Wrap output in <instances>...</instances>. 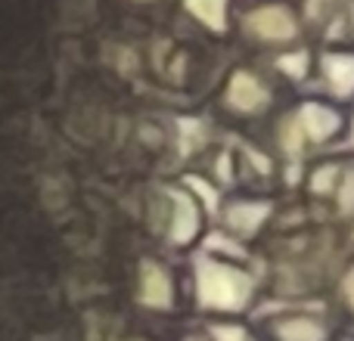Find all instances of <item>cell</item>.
Returning <instances> with one entry per match:
<instances>
[{"label": "cell", "instance_id": "obj_12", "mask_svg": "<svg viewBox=\"0 0 354 341\" xmlns=\"http://www.w3.org/2000/svg\"><path fill=\"white\" fill-rule=\"evenodd\" d=\"M277 68H280L286 78H292V81H301L308 72H311V53L308 50H295V53H283L280 59L274 62Z\"/></svg>", "mask_w": 354, "mask_h": 341}, {"label": "cell", "instance_id": "obj_13", "mask_svg": "<svg viewBox=\"0 0 354 341\" xmlns=\"http://www.w3.org/2000/svg\"><path fill=\"white\" fill-rule=\"evenodd\" d=\"M339 174H342V170L333 168V165L314 168L311 177H308V189H311L314 195H330L333 189H336V183H339Z\"/></svg>", "mask_w": 354, "mask_h": 341}, {"label": "cell", "instance_id": "obj_4", "mask_svg": "<svg viewBox=\"0 0 354 341\" xmlns=\"http://www.w3.org/2000/svg\"><path fill=\"white\" fill-rule=\"evenodd\" d=\"M292 121L299 124L305 143H330L333 137L342 130V112L333 106L320 103V99H308L299 106V112L292 115Z\"/></svg>", "mask_w": 354, "mask_h": 341}, {"label": "cell", "instance_id": "obj_3", "mask_svg": "<svg viewBox=\"0 0 354 341\" xmlns=\"http://www.w3.org/2000/svg\"><path fill=\"white\" fill-rule=\"evenodd\" d=\"M243 28L264 43H289L299 37V19L283 3H264L245 12Z\"/></svg>", "mask_w": 354, "mask_h": 341}, {"label": "cell", "instance_id": "obj_15", "mask_svg": "<svg viewBox=\"0 0 354 341\" xmlns=\"http://www.w3.org/2000/svg\"><path fill=\"white\" fill-rule=\"evenodd\" d=\"M187 189H189V193H196V195H199V199H202V205H205L212 214L218 211V189H214V186H208V183L202 180V177L189 174V177H187ZM199 199H196V202H199Z\"/></svg>", "mask_w": 354, "mask_h": 341}, {"label": "cell", "instance_id": "obj_14", "mask_svg": "<svg viewBox=\"0 0 354 341\" xmlns=\"http://www.w3.org/2000/svg\"><path fill=\"white\" fill-rule=\"evenodd\" d=\"M336 208L342 217H354V168L342 170L336 183Z\"/></svg>", "mask_w": 354, "mask_h": 341}, {"label": "cell", "instance_id": "obj_17", "mask_svg": "<svg viewBox=\"0 0 354 341\" xmlns=\"http://www.w3.org/2000/svg\"><path fill=\"white\" fill-rule=\"evenodd\" d=\"M339 301H342L345 313L354 320V264L342 273V280H339Z\"/></svg>", "mask_w": 354, "mask_h": 341}, {"label": "cell", "instance_id": "obj_5", "mask_svg": "<svg viewBox=\"0 0 354 341\" xmlns=\"http://www.w3.org/2000/svg\"><path fill=\"white\" fill-rule=\"evenodd\" d=\"M227 106L239 115H255V112H264L270 106V87L264 84L258 75L245 72V68H236L227 81Z\"/></svg>", "mask_w": 354, "mask_h": 341}, {"label": "cell", "instance_id": "obj_7", "mask_svg": "<svg viewBox=\"0 0 354 341\" xmlns=\"http://www.w3.org/2000/svg\"><path fill=\"white\" fill-rule=\"evenodd\" d=\"M137 298L149 311H171L174 307V280L162 264L143 261L140 264V286H137Z\"/></svg>", "mask_w": 354, "mask_h": 341}, {"label": "cell", "instance_id": "obj_10", "mask_svg": "<svg viewBox=\"0 0 354 341\" xmlns=\"http://www.w3.org/2000/svg\"><path fill=\"white\" fill-rule=\"evenodd\" d=\"M187 12L199 25H205L214 35L227 31V19H230V0H183Z\"/></svg>", "mask_w": 354, "mask_h": 341}, {"label": "cell", "instance_id": "obj_16", "mask_svg": "<svg viewBox=\"0 0 354 341\" xmlns=\"http://www.w3.org/2000/svg\"><path fill=\"white\" fill-rule=\"evenodd\" d=\"M280 146L286 149V155H299L301 153V146H305V137H301V130H299V124L289 118L286 124H283V130H280Z\"/></svg>", "mask_w": 354, "mask_h": 341}, {"label": "cell", "instance_id": "obj_11", "mask_svg": "<svg viewBox=\"0 0 354 341\" xmlns=\"http://www.w3.org/2000/svg\"><path fill=\"white\" fill-rule=\"evenodd\" d=\"M205 335L212 341H258V332L239 323V317H218L205 326Z\"/></svg>", "mask_w": 354, "mask_h": 341}, {"label": "cell", "instance_id": "obj_8", "mask_svg": "<svg viewBox=\"0 0 354 341\" xmlns=\"http://www.w3.org/2000/svg\"><path fill=\"white\" fill-rule=\"evenodd\" d=\"M274 214V205L268 199H239L224 208V226L236 236H255L268 217Z\"/></svg>", "mask_w": 354, "mask_h": 341}, {"label": "cell", "instance_id": "obj_18", "mask_svg": "<svg viewBox=\"0 0 354 341\" xmlns=\"http://www.w3.org/2000/svg\"><path fill=\"white\" fill-rule=\"evenodd\" d=\"M187 341H212V338H208V335H189Z\"/></svg>", "mask_w": 354, "mask_h": 341}, {"label": "cell", "instance_id": "obj_9", "mask_svg": "<svg viewBox=\"0 0 354 341\" xmlns=\"http://www.w3.org/2000/svg\"><path fill=\"white\" fill-rule=\"evenodd\" d=\"M320 68H324L326 87L336 99H348L354 97V53H324L320 59Z\"/></svg>", "mask_w": 354, "mask_h": 341}, {"label": "cell", "instance_id": "obj_2", "mask_svg": "<svg viewBox=\"0 0 354 341\" xmlns=\"http://www.w3.org/2000/svg\"><path fill=\"white\" fill-rule=\"evenodd\" d=\"M268 341H336V329L320 311H280L264 320Z\"/></svg>", "mask_w": 354, "mask_h": 341}, {"label": "cell", "instance_id": "obj_19", "mask_svg": "<svg viewBox=\"0 0 354 341\" xmlns=\"http://www.w3.org/2000/svg\"><path fill=\"white\" fill-rule=\"evenodd\" d=\"M348 143L354 146V121H351V134H348Z\"/></svg>", "mask_w": 354, "mask_h": 341}, {"label": "cell", "instance_id": "obj_6", "mask_svg": "<svg viewBox=\"0 0 354 341\" xmlns=\"http://www.w3.org/2000/svg\"><path fill=\"white\" fill-rule=\"evenodd\" d=\"M171 199V220H168V239L174 245H189L202 230V208L189 189H168Z\"/></svg>", "mask_w": 354, "mask_h": 341}, {"label": "cell", "instance_id": "obj_1", "mask_svg": "<svg viewBox=\"0 0 354 341\" xmlns=\"http://www.w3.org/2000/svg\"><path fill=\"white\" fill-rule=\"evenodd\" d=\"M255 276L214 255L196 257V304L214 317H245L255 304Z\"/></svg>", "mask_w": 354, "mask_h": 341}]
</instances>
